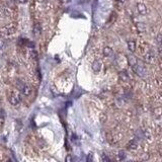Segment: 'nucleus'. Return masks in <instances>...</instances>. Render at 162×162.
Listing matches in <instances>:
<instances>
[{"label":"nucleus","instance_id":"nucleus-4","mask_svg":"<svg viewBox=\"0 0 162 162\" xmlns=\"http://www.w3.org/2000/svg\"><path fill=\"white\" fill-rule=\"evenodd\" d=\"M137 10L141 15H145L147 13V7L143 3H138L137 4Z\"/></svg>","mask_w":162,"mask_h":162},{"label":"nucleus","instance_id":"nucleus-11","mask_svg":"<svg viewBox=\"0 0 162 162\" xmlns=\"http://www.w3.org/2000/svg\"><path fill=\"white\" fill-rule=\"evenodd\" d=\"M100 68H101V65H100L99 62H97V61H95V62L92 64V69H93V71H95V72H99Z\"/></svg>","mask_w":162,"mask_h":162},{"label":"nucleus","instance_id":"nucleus-5","mask_svg":"<svg viewBox=\"0 0 162 162\" xmlns=\"http://www.w3.org/2000/svg\"><path fill=\"white\" fill-rule=\"evenodd\" d=\"M137 146H138V143H137V141L134 139V140H131L129 143L127 144V149H129V150H134V149L137 148Z\"/></svg>","mask_w":162,"mask_h":162},{"label":"nucleus","instance_id":"nucleus-10","mask_svg":"<svg viewBox=\"0 0 162 162\" xmlns=\"http://www.w3.org/2000/svg\"><path fill=\"white\" fill-rule=\"evenodd\" d=\"M41 32H42L41 25H40L39 23H35L34 26H33V32H34V34H35V35H39V34L41 33Z\"/></svg>","mask_w":162,"mask_h":162},{"label":"nucleus","instance_id":"nucleus-18","mask_svg":"<svg viewBox=\"0 0 162 162\" xmlns=\"http://www.w3.org/2000/svg\"><path fill=\"white\" fill-rule=\"evenodd\" d=\"M159 55H160V56L162 57V46L160 47V48H159Z\"/></svg>","mask_w":162,"mask_h":162},{"label":"nucleus","instance_id":"nucleus-13","mask_svg":"<svg viewBox=\"0 0 162 162\" xmlns=\"http://www.w3.org/2000/svg\"><path fill=\"white\" fill-rule=\"evenodd\" d=\"M126 158V153L124 151H120L119 152V159L120 160H124Z\"/></svg>","mask_w":162,"mask_h":162},{"label":"nucleus","instance_id":"nucleus-17","mask_svg":"<svg viewBox=\"0 0 162 162\" xmlns=\"http://www.w3.org/2000/svg\"><path fill=\"white\" fill-rule=\"evenodd\" d=\"M32 58H34V59H35V58L38 57V54H37V52L32 51Z\"/></svg>","mask_w":162,"mask_h":162},{"label":"nucleus","instance_id":"nucleus-12","mask_svg":"<svg viewBox=\"0 0 162 162\" xmlns=\"http://www.w3.org/2000/svg\"><path fill=\"white\" fill-rule=\"evenodd\" d=\"M153 59H154V55H153V53H148V54L146 55V60H147L148 62H152Z\"/></svg>","mask_w":162,"mask_h":162},{"label":"nucleus","instance_id":"nucleus-2","mask_svg":"<svg viewBox=\"0 0 162 162\" xmlns=\"http://www.w3.org/2000/svg\"><path fill=\"white\" fill-rule=\"evenodd\" d=\"M8 100L10 102V104L12 105H18L20 100H21V97H20V94L16 91H11L8 95Z\"/></svg>","mask_w":162,"mask_h":162},{"label":"nucleus","instance_id":"nucleus-9","mask_svg":"<svg viewBox=\"0 0 162 162\" xmlns=\"http://www.w3.org/2000/svg\"><path fill=\"white\" fill-rule=\"evenodd\" d=\"M120 78H121V80L123 81H127L129 79V75H128V73L126 72V71H122V72H120Z\"/></svg>","mask_w":162,"mask_h":162},{"label":"nucleus","instance_id":"nucleus-15","mask_svg":"<svg viewBox=\"0 0 162 162\" xmlns=\"http://www.w3.org/2000/svg\"><path fill=\"white\" fill-rule=\"evenodd\" d=\"M93 161V157H92V154H88L87 157H86V162H92Z\"/></svg>","mask_w":162,"mask_h":162},{"label":"nucleus","instance_id":"nucleus-16","mask_svg":"<svg viewBox=\"0 0 162 162\" xmlns=\"http://www.w3.org/2000/svg\"><path fill=\"white\" fill-rule=\"evenodd\" d=\"M157 42H158V44H159V45H161L162 46V35L161 34L157 37Z\"/></svg>","mask_w":162,"mask_h":162},{"label":"nucleus","instance_id":"nucleus-7","mask_svg":"<svg viewBox=\"0 0 162 162\" xmlns=\"http://www.w3.org/2000/svg\"><path fill=\"white\" fill-rule=\"evenodd\" d=\"M113 51L111 47H105V48L103 49V55L105 57H111V56H113Z\"/></svg>","mask_w":162,"mask_h":162},{"label":"nucleus","instance_id":"nucleus-14","mask_svg":"<svg viewBox=\"0 0 162 162\" xmlns=\"http://www.w3.org/2000/svg\"><path fill=\"white\" fill-rule=\"evenodd\" d=\"M101 158H102V162H111L110 157H109L106 154H102V155H101Z\"/></svg>","mask_w":162,"mask_h":162},{"label":"nucleus","instance_id":"nucleus-19","mask_svg":"<svg viewBox=\"0 0 162 162\" xmlns=\"http://www.w3.org/2000/svg\"><path fill=\"white\" fill-rule=\"evenodd\" d=\"M19 1H20V2H25L26 0H19Z\"/></svg>","mask_w":162,"mask_h":162},{"label":"nucleus","instance_id":"nucleus-6","mask_svg":"<svg viewBox=\"0 0 162 162\" xmlns=\"http://www.w3.org/2000/svg\"><path fill=\"white\" fill-rule=\"evenodd\" d=\"M128 62H129V64L132 66V68L135 66V65L138 64V61H137V59L133 56V55H129L128 56Z\"/></svg>","mask_w":162,"mask_h":162},{"label":"nucleus","instance_id":"nucleus-20","mask_svg":"<svg viewBox=\"0 0 162 162\" xmlns=\"http://www.w3.org/2000/svg\"><path fill=\"white\" fill-rule=\"evenodd\" d=\"M6 162H11V160H7Z\"/></svg>","mask_w":162,"mask_h":162},{"label":"nucleus","instance_id":"nucleus-1","mask_svg":"<svg viewBox=\"0 0 162 162\" xmlns=\"http://www.w3.org/2000/svg\"><path fill=\"white\" fill-rule=\"evenodd\" d=\"M16 85H17V88L20 90V93H22L23 95L29 96V95L32 94V88L29 85H26L25 83H23L22 81L18 80L17 83H16Z\"/></svg>","mask_w":162,"mask_h":162},{"label":"nucleus","instance_id":"nucleus-3","mask_svg":"<svg viewBox=\"0 0 162 162\" xmlns=\"http://www.w3.org/2000/svg\"><path fill=\"white\" fill-rule=\"evenodd\" d=\"M133 70H134V72H135L137 75H139V76H141V77H143L146 73L145 67L142 64H139V63L133 67Z\"/></svg>","mask_w":162,"mask_h":162},{"label":"nucleus","instance_id":"nucleus-8","mask_svg":"<svg viewBox=\"0 0 162 162\" xmlns=\"http://www.w3.org/2000/svg\"><path fill=\"white\" fill-rule=\"evenodd\" d=\"M128 49H129L131 52H135V50H136V43H135V41H129L128 42Z\"/></svg>","mask_w":162,"mask_h":162}]
</instances>
